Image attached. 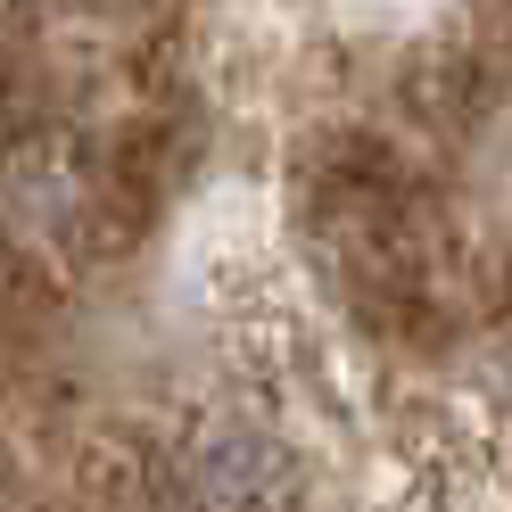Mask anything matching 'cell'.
<instances>
[{
  "label": "cell",
  "instance_id": "6da1fadb",
  "mask_svg": "<svg viewBox=\"0 0 512 512\" xmlns=\"http://www.w3.org/2000/svg\"><path fill=\"white\" fill-rule=\"evenodd\" d=\"M199 496L215 512H281L290 504V455H273L265 438H215L199 455Z\"/></svg>",
  "mask_w": 512,
  "mask_h": 512
}]
</instances>
